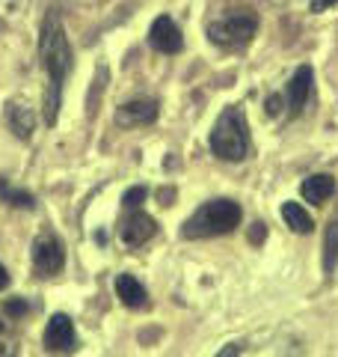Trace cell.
Instances as JSON below:
<instances>
[{"label":"cell","instance_id":"cell-7","mask_svg":"<svg viewBox=\"0 0 338 357\" xmlns=\"http://www.w3.org/2000/svg\"><path fill=\"white\" fill-rule=\"evenodd\" d=\"M149 42H152V48L161 51V54H178V51L184 48L182 27H178L169 15L154 18V24H152V30H149Z\"/></svg>","mask_w":338,"mask_h":357},{"label":"cell","instance_id":"cell-21","mask_svg":"<svg viewBox=\"0 0 338 357\" xmlns=\"http://www.w3.org/2000/svg\"><path fill=\"white\" fill-rule=\"evenodd\" d=\"M282 114V96H270L267 98V116H279Z\"/></svg>","mask_w":338,"mask_h":357},{"label":"cell","instance_id":"cell-8","mask_svg":"<svg viewBox=\"0 0 338 357\" xmlns=\"http://www.w3.org/2000/svg\"><path fill=\"white\" fill-rule=\"evenodd\" d=\"M77 337H74V325L65 312L51 316L48 328H45V349L48 351H74Z\"/></svg>","mask_w":338,"mask_h":357},{"label":"cell","instance_id":"cell-6","mask_svg":"<svg viewBox=\"0 0 338 357\" xmlns=\"http://www.w3.org/2000/svg\"><path fill=\"white\" fill-rule=\"evenodd\" d=\"M161 116V105L152 98H134L116 107V126L122 128H137V126H152Z\"/></svg>","mask_w":338,"mask_h":357},{"label":"cell","instance_id":"cell-20","mask_svg":"<svg viewBox=\"0 0 338 357\" xmlns=\"http://www.w3.org/2000/svg\"><path fill=\"white\" fill-rule=\"evenodd\" d=\"M0 354H15V337L0 325Z\"/></svg>","mask_w":338,"mask_h":357},{"label":"cell","instance_id":"cell-11","mask_svg":"<svg viewBox=\"0 0 338 357\" xmlns=\"http://www.w3.org/2000/svg\"><path fill=\"white\" fill-rule=\"evenodd\" d=\"M116 295H119L122 304L131 307V310H145L149 307V292H145V286L131 274H119L116 277Z\"/></svg>","mask_w":338,"mask_h":357},{"label":"cell","instance_id":"cell-17","mask_svg":"<svg viewBox=\"0 0 338 357\" xmlns=\"http://www.w3.org/2000/svg\"><path fill=\"white\" fill-rule=\"evenodd\" d=\"M107 77H110L107 66H98V69H95V77H92V93H89V119H92V116H95V110H98V96H101V89H104Z\"/></svg>","mask_w":338,"mask_h":357},{"label":"cell","instance_id":"cell-5","mask_svg":"<svg viewBox=\"0 0 338 357\" xmlns=\"http://www.w3.org/2000/svg\"><path fill=\"white\" fill-rule=\"evenodd\" d=\"M65 265V250L54 236H39L33 241V271L39 277H56Z\"/></svg>","mask_w":338,"mask_h":357},{"label":"cell","instance_id":"cell-18","mask_svg":"<svg viewBox=\"0 0 338 357\" xmlns=\"http://www.w3.org/2000/svg\"><path fill=\"white\" fill-rule=\"evenodd\" d=\"M3 310H6V316L21 319V316H27V312H30V304H27V301H21V298H13V301H6V304H3Z\"/></svg>","mask_w":338,"mask_h":357},{"label":"cell","instance_id":"cell-2","mask_svg":"<svg viewBox=\"0 0 338 357\" xmlns=\"http://www.w3.org/2000/svg\"><path fill=\"white\" fill-rule=\"evenodd\" d=\"M243 211L234 199H208L202 203L193 215L184 220L182 236L196 241V238H214V236H229L241 227Z\"/></svg>","mask_w":338,"mask_h":357},{"label":"cell","instance_id":"cell-13","mask_svg":"<svg viewBox=\"0 0 338 357\" xmlns=\"http://www.w3.org/2000/svg\"><path fill=\"white\" fill-rule=\"evenodd\" d=\"M6 122H9V128L15 131L18 140H30L33 128H36V110L21 105V102H9L6 105Z\"/></svg>","mask_w":338,"mask_h":357},{"label":"cell","instance_id":"cell-19","mask_svg":"<svg viewBox=\"0 0 338 357\" xmlns=\"http://www.w3.org/2000/svg\"><path fill=\"white\" fill-rule=\"evenodd\" d=\"M145 197H149V191H145V188H131V191H128L125 197H122V203H125L128 208H137Z\"/></svg>","mask_w":338,"mask_h":357},{"label":"cell","instance_id":"cell-22","mask_svg":"<svg viewBox=\"0 0 338 357\" xmlns=\"http://www.w3.org/2000/svg\"><path fill=\"white\" fill-rule=\"evenodd\" d=\"M264 232H267V227H264V223H252V232H250V241L255 244V248H258V244H261V241H264Z\"/></svg>","mask_w":338,"mask_h":357},{"label":"cell","instance_id":"cell-24","mask_svg":"<svg viewBox=\"0 0 338 357\" xmlns=\"http://www.w3.org/2000/svg\"><path fill=\"white\" fill-rule=\"evenodd\" d=\"M6 286H9V271H6L3 265H0V292H3Z\"/></svg>","mask_w":338,"mask_h":357},{"label":"cell","instance_id":"cell-15","mask_svg":"<svg viewBox=\"0 0 338 357\" xmlns=\"http://www.w3.org/2000/svg\"><path fill=\"white\" fill-rule=\"evenodd\" d=\"M282 218H285V223L294 232H300V236H309V232L314 229V220L306 215V208H303L300 203H285L282 206Z\"/></svg>","mask_w":338,"mask_h":357},{"label":"cell","instance_id":"cell-3","mask_svg":"<svg viewBox=\"0 0 338 357\" xmlns=\"http://www.w3.org/2000/svg\"><path fill=\"white\" fill-rule=\"evenodd\" d=\"M211 152L223 161H232V164L246 158V152H250V137H246V126H243V116H241L238 107L223 110L217 126L211 128Z\"/></svg>","mask_w":338,"mask_h":357},{"label":"cell","instance_id":"cell-4","mask_svg":"<svg viewBox=\"0 0 338 357\" xmlns=\"http://www.w3.org/2000/svg\"><path fill=\"white\" fill-rule=\"evenodd\" d=\"M258 30V15L252 13V9H232V13H225L223 18L211 21L208 24V39L217 45V48H243L246 42H250L255 36Z\"/></svg>","mask_w":338,"mask_h":357},{"label":"cell","instance_id":"cell-9","mask_svg":"<svg viewBox=\"0 0 338 357\" xmlns=\"http://www.w3.org/2000/svg\"><path fill=\"white\" fill-rule=\"evenodd\" d=\"M312 84H314V72H312V66H300V69L294 72V77L288 81V89H285L291 116H300L303 110H306L309 96H312Z\"/></svg>","mask_w":338,"mask_h":357},{"label":"cell","instance_id":"cell-10","mask_svg":"<svg viewBox=\"0 0 338 357\" xmlns=\"http://www.w3.org/2000/svg\"><path fill=\"white\" fill-rule=\"evenodd\" d=\"M154 232H157V220L152 215H145V211H134V215L122 223L119 238H122V244H128V248H143L149 238H154Z\"/></svg>","mask_w":338,"mask_h":357},{"label":"cell","instance_id":"cell-23","mask_svg":"<svg viewBox=\"0 0 338 357\" xmlns=\"http://www.w3.org/2000/svg\"><path fill=\"white\" fill-rule=\"evenodd\" d=\"M338 0H312V13H326L330 6H335Z\"/></svg>","mask_w":338,"mask_h":357},{"label":"cell","instance_id":"cell-14","mask_svg":"<svg viewBox=\"0 0 338 357\" xmlns=\"http://www.w3.org/2000/svg\"><path fill=\"white\" fill-rule=\"evenodd\" d=\"M335 268H338V218L326 223L323 232V271L332 274Z\"/></svg>","mask_w":338,"mask_h":357},{"label":"cell","instance_id":"cell-1","mask_svg":"<svg viewBox=\"0 0 338 357\" xmlns=\"http://www.w3.org/2000/svg\"><path fill=\"white\" fill-rule=\"evenodd\" d=\"M39 60L42 69L48 72V96H45V126H54L56 122V107H60V96H63V84L65 77L72 75V45L69 36L60 24V18L54 15V9L42 21L39 30Z\"/></svg>","mask_w":338,"mask_h":357},{"label":"cell","instance_id":"cell-12","mask_svg":"<svg viewBox=\"0 0 338 357\" xmlns=\"http://www.w3.org/2000/svg\"><path fill=\"white\" fill-rule=\"evenodd\" d=\"M332 191H335V178H332L330 173H314V176H309V178H303V185H300L303 199H306V203H312V206L326 203V199L332 197Z\"/></svg>","mask_w":338,"mask_h":357},{"label":"cell","instance_id":"cell-16","mask_svg":"<svg viewBox=\"0 0 338 357\" xmlns=\"http://www.w3.org/2000/svg\"><path fill=\"white\" fill-rule=\"evenodd\" d=\"M0 199L6 206H15V208H33L36 206V197L27 194V191H18V188H9L3 178H0Z\"/></svg>","mask_w":338,"mask_h":357}]
</instances>
